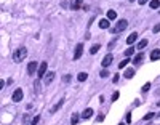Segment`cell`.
<instances>
[{
    "label": "cell",
    "mask_w": 160,
    "mask_h": 125,
    "mask_svg": "<svg viewBox=\"0 0 160 125\" xmlns=\"http://www.w3.org/2000/svg\"><path fill=\"white\" fill-rule=\"evenodd\" d=\"M82 53H83V43H79V45L75 47V53H74V59H80V56H82Z\"/></svg>",
    "instance_id": "cell-7"
},
{
    "label": "cell",
    "mask_w": 160,
    "mask_h": 125,
    "mask_svg": "<svg viewBox=\"0 0 160 125\" xmlns=\"http://www.w3.org/2000/svg\"><path fill=\"white\" fill-rule=\"evenodd\" d=\"M149 0H139V5H144V3H147Z\"/></svg>",
    "instance_id": "cell-35"
},
{
    "label": "cell",
    "mask_w": 160,
    "mask_h": 125,
    "mask_svg": "<svg viewBox=\"0 0 160 125\" xmlns=\"http://www.w3.org/2000/svg\"><path fill=\"white\" fill-rule=\"evenodd\" d=\"M118 125H125V124H123V122H122V124H118Z\"/></svg>",
    "instance_id": "cell-36"
},
{
    "label": "cell",
    "mask_w": 160,
    "mask_h": 125,
    "mask_svg": "<svg viewBox=\"0 0 160 125\" xmlns=\"http://www.w3.org/2000/svg\"><path fill=\"white\" fill-rule=\"evenodd\" d=\"M136 39H138V34H136V32H131L130 35H128V39H127V43H128V45H131V43L136 42Z\"/></svg>",
    "instance_id": "cell-10"
},
{
    "label": "cell",
    "mask_w": 160,
    "mask_h": 125,
    "mask_svg": "<svg viewBox=\"0 0 160 125\" xmlns=\"http://www.w3.org/2000/svg\"><path fill=\"white\" fill-rule=\"evenodd\" d=\"M135 50H136V48H131V47H130V48H128V50H125V58H128V56H131V55H133V53H135Z\"/></svg>",
    "instance_id": "cell-23"
},
{
    "label": "cell",
    "mask_w": 160,
    "mask_h": 125,
    "mask_svg": "<svg viewBox=\"0 0 160 125\" xmlns=\"http://www.w3.org/2000/svg\"><path fill=\"white\" fill-rule=\"evenodd\" d=\"M118 96H120V93H118V92H115L114 95H112V101H117V100H118Z\"/></svg>",
    "instance_id": "cell-29"
},
{
    "label": "cell",
    "mask_w": 160,
    "mask_h": 125,
    "mask_svg": "<svg viewBox=\"0 0 160 125\" xmlns=\"http://www.w3.org/2000/svg\"><path fill=\"white\" fill-rule=\"evenodd\" d=\"M149 90H151V83L147 82V83H144V85H142V92L146 93V92H149Z\"/></svg>",
    "instance_id": "cell-27"
},
{
    "label": "cell",
    "mask_w": 160,
    "mask_h": 125,
    "mask_svg": "<svg viewBox=\"0 0 160 125\" xmlns=\"http://www.w3.org/2000/svg\"><path fill=\"white\" fill-rule=\"evenodd\" d=\"M46 66H48L46 63H40L39 71H37V77H45V74H46Z\"/></svg>",
    "instance_id": "cell-6"
},
{
    "label": "cell",
    "mask_w": 160,
    "mask_h": 125,
    "mask_svg": "<svg viewBox=\"0 0 160 125\" xmlns=\"http://www.w3.org/2000/svg\"><path fill=\"white\" fill-rule=\"evenodd\" d=\"M152 31H154L155 34H157V32H160V24H155V26H154V29H152Z\"/></svg>",
    "instance_id": "cell-30"
},
{
    "label": "cell",
    "mask_w": 160,
    "mask_h": 125,
    "mask_svg": "<svg viewBox=\"0 0 160 125\" xmlns=\"http://www.w3.org/2000/svg\"><path fill=\"white\" fill-rule=\"evenodd\" d=\"M96 120H98V122H103V120H104V116H98Z\"/></svg>",
    "instance_id": "cell-33"
},
{
    "label": "cell",
    "mask_w": 160,
    "mask_h": 125,
    "mask_svg": "<svg viewBox=\"0 0 160 125\" xmlns=\"http://www.w3.org/2000/svg\"><path fill=\"white\" fill-rule=\"evenodd\" d=\"M127 26H128V21H127V19H118V21H117V24H115L114 27L111 29V31L114 32V34H117V32L125 31V29H127Z\"/></svg>",
    "instance_id": "cell-2"
},
{
    "label": "cell",
    "mask_w": 160,
    "mask_h": 125,
    "mask_svg": "<svg viewBox=\"0 0 160 125\" xmlns=\"http://www.w3.org/2000/svg\"><path fill=\"white\" fill-rule=\"evenodd\" d=\"M23 96H24V93H23V88H16L15 92H13L11 100L15 101V103H19V101H23Z\"/></svg>",
    "instance_id": "cell-3"
},
{
    "label": "cell",
    "mask_w": 160,
    "mask_h": 125,
    "mask_svg": "<svg viewBox=\"0 0 160 125\" xmlns=\"http://www.w3.org/2000/svg\"><path fill=\"white\" fill-rule=\"evenodd\" d=\"M64 82H70V74H67V75H64Z\"/></svg>",
    "instance_id": "cell-31"
},
{
    "label": "cell",
    "mask_w": 160,
    "mask_h": 125,
    "mask_svg": "<svg viewBox=\"0 0 160 125\" xmlns=\"http://www.w3.org/2000/svg\"><path fill=\"white\" fill-rule=\"evenodd\" d=\"M133 75H135V71L133 69H127V71H125V77H127V79H131Z\"/></svg>",
    "instance_id": "cell-21"
},
{
    "label": "cell",
    "mask_w": 160,
    "mask_h": 125,
    "mask_svg": "<svg viewBox=\"0 0 160 125\" xmlns=\"http://www.w3.org/2000/svg\"><path fill=\"white\" fill-rule=\"evenodd\" d=\"M39 120H40V116H35V117L32 119V122H30V125H37V122H39Z\"/></svg>",
    "instance_id": "cell-28"
},
{
    "label": "cell",
    "mask_w": 160,
    "mask_h": 125,
    "mask_svg": "<svg viewBox=\"0 0 160 125\" xmlns=\"http://www.w3.org/2000/svg\"><path fill=\"white\" fill-rule=\"evenodd\" d=\"M63 104H64V100H61V101H58V103H56V106H54V107H53V109H51V112L54 114V112H56V111H58V109H61V107H63Z\"/></svg>",
    "instance_id": "cell-16"
},
{
    "label": "cell",
    "mask_w": 160,
    "mask_h": 125,
    "mask_svg": "<svg viewBox=\"0 0 160 125\" xmlns=\"http://www.w3.org/2000/svg\"><path fill=\"white\" fill-rule=\"evenodd\" d=\"M157 116H159V117H160V112H159V114H157Z\"/></svg>",
    "instance_id": "cell-37"
},
{
    "label": "cell",
    "mask_w": 160,
    "mask_h": 125,
    "mask_svg": "<svg viewBox=\"0 0 160 125\" xmlns=\"http://www.w3.org/2000/svg\"><path fill=\"white\" fill-rule=\"evenodd\" d=\"M154 117H155L154 112H149V114H146V116H144V120H151V119H154Z\"/></svg>",
    "instance_id": "cell-26"
},
{
    "label": "cell",
    "mask_w": 160,
    "mask_h": 125,
    "mask_svg": "<svg viewBox=\"0 0 160 125\" xmlns=\"http://www.w3.org/2000/svg\"><path fill=\"white\" fill-rule=\"evenodd\" d=\"M130 2H135V0H130Z\"/></svg>",
    "instance_id": "cell-38"
},
{
    "label": "cell",
    "mask_w": 160,
    "mask_h": 125,
    "mask_svg": "<svg viewBox=\"0 0 160 125\" xmlns=\"http://www.w3.org/2000/svg\"><path fill=\"white\" fill-rule=\"evenodd\" d=\"M91 116H93V109H91V107H88V109H85L83 112H82V119H90Z\"/></svg>",
    "instance_id": "cell-9"
},
{
    "label": "cell",
    "mask_w": 160,
    "mask_h": 125,
    "mask_svg": "<svg viewBox=\"0 0 160 125\" xmlns=\"http://www.w3.org/2000/svg\"><path fill=\"white\" fill-rule=\"evenodd\" d=\"M82 2H83V0H72L70 6H72V10H74V11H75V10H79L80 6H82Z\"/></svg>",
    "instance_id": "cell-11"
},
{
    "label": "cell",
    "mask_w": 160,
    "mask_h": 125,
    "mask_svg": "<svg viewBox=\"0 0 160 125\" xmlns=\"http://www.w3.org/2000/svg\"><path fill=\"white\" fill-rule=\"evenodd\" d=\"M99 27L101 29H109V19H99Z\"/></svg>",
    "instance_id": "cell-13"
},
{
    "label": "cell",
    "mask_w": 160,
    "mask_h": 125,
    "mask_svg": "<svg viewBox=\"0 0 160 125\" xmlns=\"http://www.w3.org/2000/svg\"><path fill=\"white\" fill-rule=\"evenodd\" d=\"M112 80H114V82H118V74H115V75H114V79H112Z\"/></svg>",
    "instance_id": "cell-34"
},
{
    "label": "cell",
    "mask_w": 160,
    "mask_h": 125,
    "mask_svg": "<svg viewBox=\"0 0 160 125\" xmlns=\"http://www.w3.org/2000/svg\"><path fill=\"white\" fill-rule=\"evenodd\" d=\"M142 58H144V56H142V53H138V55L133 58V63H135V64H139V63L142 61Z\"/></svg>",
    "instance_id": "cell-18"
},
{
    "label": "cell",
    "mask_w": 160,
    "mask_h": 125,
    "mask_svg": "<svg viewBox=\"0 0 160 125\" xmlns=\"http://www.w3.org/2000/svg\"><path fill=\"white\" fill-rule=\"evenodd\" d=\"M53 79H54V72H51V71H50L48 74H45V77H43V82H45V85H50V83L53 82Z\"/></svg>",
    "instance_id": "cell-8"
},
{
    "label": "cell",
    "mask_w": 160,
    "mask_h": 125,
    "mask_svg": "<svg viewBox=\"0 0 160 125\" xmlns=\"http://www.w3.org/2000/svg\"><path fill=\"white\" fill-rule=\"evenodd\" d=\"M99 77H101V79H106V77H109V71L107 69H103V71H101V74H99Z\"/></svg>",
    "instance_id": "cell-25"
},
{
    "label": "cell",
    "mask_w": 160,
    "mask_h": 125,
    "mask_svg": "<svg viewBox=\"0 0 160 125\" xmlns=\"http://www.w3.org/2000/svg\"><path fill=\"white\" fill-rule=\"evenodd\" d=\"M115 18H117V11H114V10H109V11H107V19H112V21H114Z\"/></svg>",
    "instance_id": "cell-14"
},
{
    "label": "cell",
    "mask_w": 160,
    "mask_h": 125,
    "mask_svg": "<svg viewBox=\"0 0 160 125\" xmlns=\"http://www.w3.org/2000/svg\"><path fill=\"white\" fill-rule=\"evenodd\" d=\"M99 48H101V47L98 45V43H94V45H93V47H91V48H90V53H91V55H96V53L99 51Z\"/></svg>",
    "instance_id": "cell-19"
},
{
    "label": "cell",
    "mask_w": 160,
    "mask_h": 125,
    "mask_svg": "<svg viewBox=\"0 0 160 125\" xmlns=\"http://www.w3.org/2000/svg\"><path fill=\"white\" fill-rule=\"evenodd\" d=\"M87 77H88L87 72H80L79 75H77V80H79V82H85V80H87Z\"/></svg>",
    "instance_id": "cell-17"
},
{
    "label": "cell",
    "mask_w": 160,
    "mask_h": 125,
    "mask_svg": "<svg viewBox=\"0 0 160 125\" xmlns=\"http://www.w3.org/2000/svg\"><path fill=\"white\" fill-rule=\"evenodd\" d=\"M131 122V114H127V124Z\"/></svg>",
    "instance_id": "cell-32"
},
{
    "label": "cell",
    "mask_w": 160,
    "mask_h": 125,
    "mask_svg": "<svg viewBox=\"0 0 160 125\" xmlns=\"http://www.w3.org/2000/svg\"><path fill=\"white\" fill-rule=\"evenodd\" d=\"M146 47H147V39H142L141 42L138 43V48L136 50H142V48H146Z\"/></svg>",
    "instance_id": "cell-15"
},
{
    "label": "cell",
    "mask_w": 160,
    "mask_h": 125,
    "mask_svg": "<svg viewBox=\"0 0 160 125\" xmlns=\"http://www.w3.org/2000/svg\"><path fill=\"white\" fill-rule=\"evenodd\" d=\"M79 119H80V117H79V114H74V116L70 117V124H72V125H75L77 122H79Z\"/></svg>",
    "instance_id": "cell-22"
},
{
    "label": "cell",
    "mask_w": 160,
    "mask_h": 125,
    "mask_svg": "<svg viewBox=\"0 0 160 125\" xmlns=\"http://www.w3.org/2000/svg\"><path fill=\"white\" fill-rule=\"evenodd\" d=\"M26 56H27V50L24 48V47H23V48H18V50H15V53H13V61L21 63Z\"/></svg>",
    "instance_id": "cell-1"
},
{
    "label": "cell",
    "mask_w": 160,
    "mask_h": 125,
    "mask_svg": "<svg viewBox=\"0 0 160 125\" xmlns=\"http://www.w3.org/2000/svg\"><path fill=\"white\" fill-rule=\"evenodd\" d=\"M112 59H114L112 53H109V55H106V56L103 58V63H101V64H103V67H104V69H107V67L112 64Z\"/></svg>",
    "instance_id": "cell-5"
},
{
    "label": "cell",
    "mask_w": 160,
    "mask_h": 125,
    "mask_svg": "<svg viewBox=\"0 0 160 125\" xmlns=\"http://www.w3.org/2000/svg\"><path fill=\"white\" fill-rule=\"evenodd\" d=\"M128 63H130V59H128V58H125V59H123V61H122V63H118V69H123V67L127 66Z\"/></svg>",
    "instance_id": "cell-24"
},
{
    "label": "cell",
    "mask_w": 160,
    "mask_h": 125,
    "mask_svg": "<svg viewBox=\"0 0 160 125\" xmlns=\"http://www.w3.org/2000/svg\"><path fill=\"white\" fill-rule=\"evenodd\" d=\"M157 59H160V50H154L151 53V61H157Z\"/></svg>",
    "instance_id": "cell-12"
},
{
    "label": "cell",
    "mask_w": 160,
    "mask_h": 125,
    "mask_svg": "<svg viewBox=\"0 0 160 125\" xmlns=\"http://www.w3.org/2000/svg\"><path fill=\"white\" fill-rule=\"evenodd\" d=\"M35 71H39V64H37L35 61H32V63L27 64V74H29V75H34Z\"/></svg>",
    "instance_id": "cell-4"
},
{
    "label": "cell",
    "mask_w": 160,
    "mask_h": 125,
    "mask_svg": "<svg viewBox=\"0 0 160 125\" xmlns=\"http://www.w3.org/2000/svg\"><path fill=\"white\" fill-rule=\"evenodd\" d=\"M151 8H154V10L160 8V2L159 0H151Z\"/></svg>",
    "instance_id": "cell-20"
}]
</instances>
